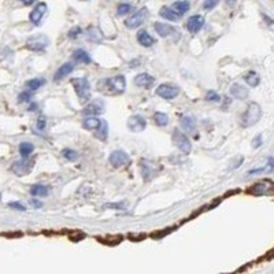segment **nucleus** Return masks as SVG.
Returning a JSON list of instances; mask_svg holds the SVG:
<instances>
[{
    "label": "nucleus",
    "mask_w": 274,
    "mask_h": 274,
    "mask_svg": "<svg viewBox=\"0 0 274 274\" xmlns=\"http://www.w3.org/2000/svg\"><path fill=\"white\" fill-rule=\"evenodd\" d=\"M262 117V108L258 103H251L247 107V110L244 112L243 118H241V126L243 128H249L261 119Z\"/></svg>",
    "instance_id": "nucleus-1"
},
{
    "label": "nucleus",
    "mask_w": 274,
    "mask_h": 274,
    "mask_svg": "<svg viewBox=\"0 0 274 274\" xmlns=\"http://www.w3.org/2000/svg\"><path fill=\"white\" fill-rule=\"evenodd\" d=\"M73 85H74L75 94L78 96V99L81 103H87L88 100L91 99V84L88 81V78H74L73 80Z\"/></svg>",
    "instance_id": "nucleus-2"
},
{
    "label": "nucleus",
    "mask_w": 274,
    "mask_h": 274,
    "mask_svg": "<svg viewBox=\"0 0 274 274\" xmlns=\"http://www.w3.org/2000/svg\"><path fill=\"white\" fill-rule=\"evenodd\" d=\"M103 84H104V88H107V94L111 95L122 94L126 88V80L124 75H115L112 78H107L103 81Z\"/></svg>",
    "instance_id": "nucleus-3"
},
{
    "label": "nucleus",
    "mask_w": 274,
    "mask_h": 274,
    "mask_svg": "<svg viewBox=\"0 0 274 274\" xmlns=\"http://www.w3.org/2000/svg\"><path fill=\"white\" fill-rule=\"evenodd\" d=\"M171 137H173V143L175 144V147H177L181 152L189 154V152L192 151V143H191V140H189L187 137V135L182 133L180 129H174Z\"/></svg>",
    "instance_id": "nucleus-4"
},
{
    "label": "nucleus",
    "mask_w": 274,
    "mask_h": 274,
    "mask_svg": "<svg viewBox=\"0 0 274 274\" xmlns=\"http://www.w3.org/2000/svg\"><path fill=\"white\" fill-rule=\"evenodd\" d=\"M248 193H252L255 196H270L274 195V182L269 180H263L256 182L252 185V188H249Z\"/></svg>",
    "instance_id": "nucleus-5"
},
{
    "label": "nucleus",
    "mask_w": 274,
    "mask_h": 274,
    "mask_svg": "<svg viewBox=\"0 0 274 274\" xmlns=\"http://www.w3.org/2000/svg\"><path fill=\"white\" fill-rule=\"evenodd\" d=\"M33 166H34L33 161H31L29 158H22V159H19V161L13 163L11 171L15 175H18V177H25L33 170Z\"/></svg>",
    "instance_id": "nucleus-6"
},
{
    "label": "nucleus",
    "mask_w": 274,
    "mask_h": 274,
    "mask_svg": "<svg viewBox=\"0 0 274 274\" xmlns=\"http://www.w3.org/2000/svg\"><path fill=\"white\" fill-rule=\"evenodd\" d=\"M140 166H141V173H143L145 181H151L161 171V166L158 163L150 161V159H143L140 162Z\"/></svg>",
    "instance_id": "nucleus-7"
},
{
    "label": "nucleus",
    "mask_w": 274,
    "mask_h": 274,
    "mask_svg": "<svg viewBox=\"0 0 274 274\" xmlns=\"http://www.w3.org/2000/svg\"><path fill=\"white\" fill-rule=\"evenodd\" d=\"M148 18V10L144 7L141 10H138L136 13L132 15L131 18H128L125 21V25L129 29H136L138 26H141L145 22V19Z\"/></svg>",
    "instance_id": "nucleus-8"
},
{
    "label": "nucleus",
    "mask_w": 274,
    "mask_h": 274,
    "mask_svg": "<svg viewBox=\"0 0 274 274\" xmlns=\"http://www.w3.org/2000/svg\"><path fill=\"white\" fill-rule=\"evenodd\" d=\"M108 161H110V163H111L112 168L115 169L125 168V166H128L129 162H131V156L128 155L125 151L115 150L111 152V155H110V158H108Z\"/></svg>",
    "instance_id": "nucleus-9"
},
{
    "label": "nucleus",
    "mask_w": 274,
    "mask_h": 274,
    "mask_svg": "<svg viewBox=\"0 0 274 274\" xmlns=\"http://www.w3.org/2000/svg\"><path fill=\"white\" fill-rule=\"evenodd\" d=\"M156 95L163 98V99L171 100L180 95V88L174 84H162V85L156 88Z\"/></svg>",
    "instance_id": "nucleus-10"
},
{
    "label": "nucleus",
    "mask_w": 274,
    "mask_h": 274,
    "mask_svg": "<svg viewBox=\"0 0 274 274\" xmlns=\"http://www.w3.org/2000/svg\"><path fill=\"white\" fill-rule=\"evenodd\" d=\"M26 47L31 51H34V52H41V51H44L48 47V38L43 36V34L31 37L26 41Z\"/></svg>",
    "instance_id": "nucleus-11"
},
{
    "label": "nucleus",
    "mask_w": 274,
    "mask_h": 274,
    "mask_svg": "<svg viewBox=\"0 0 274 274\" xmlns=\"http://www.w3.org/2000/svg\"><path fill=\"white\" fill-rule=\"evenodd\" d=\"M154 28H155L156 33H158L161 37L165 38L170 37V36H177V37H178V33H180L175 28L169 25V24H163V22H156L155 25H154Z\"/></svg>",
    "instance_id": "nucleus-12"
},
{
    "label": "nucleus",
    "mask_w": 274,
    "mask_h": 274,
    "mask_svg": "<svg viewBox=\"0 0 274 274\" xmlns=\"http://www.w3.org/2000/svg\"><path fill=\"white\" fill-rule=\"evenodd\" d=\"M145 126H147V121L141 115H132L131 118L128 119V128H129V131L135 132V133L143 132Z\"/></svg>",
    "instance_id": "nucleus-13"
},
{
    "label": "nucleus",
    "mask_w": 274,
    "mask_h": 274,
    "mask_svg": "<svg viewBox=\"0 0 274 274\" xmlns=\"http://www.w3.org/2000/svg\"><path fill=\"white\" fill-rule=\"evenodd\" d=\"M155 77L148 74V73H140L135 77V85L140 88H150L154 85Z\"/></svg>",
    "instance_id": "nucleus-14"
},
{
    "label": "nucleus",
    "mask_w": 274,
    "mask_h": 274,
    "mask_svg": "<svg viewBox=\"0 0 274 274\" xmlns=\"http://www.w3.org/2000/svg\"><path fill=\"white\" fill-rule=\"evenodd\" d=\"M203 25H205V18H203L202 15H192V17L187 21L188 31L191 32L192 34L198 33V32L203 28Z\"/></svg>",
    "instance_id": "nucleus-15"
},
{
    "label": "nucleus",
    "mask_w": 274,
    "mask_h": 274,
    "mask_svg": "<svg viewBox=\"0 0 274 274\" xmlns=\"http://www.w3.org/2000/svg\"><path fill=\"white\" fill-rule=\"evenodd\" d=\"M45 13H47V4H45V3H38L37 6L33 8V11L31 13V15H29L32 24L38 25Z\"/></svg>",
    "instance_id": "nucleus-16"
},
{
    "label": "nucleus",
    "mask_w": 274,
    "mask_h": 274,
    "mask_svg": "<svg viewBox=\"0 0 274 274\" xmlns=\"http://www.w3.org/2000/svg\"><path fill=\"white\" fill-rule=\"evenodd\" d=\"M104 111V106H103V102H94V103H91V104H88L82 112H84V115H99L102 112Z\"/></svg>",
    "instance_id": "nucleus-17"
},
{
    "label": "nucleus",
    "mask_w": 274,
    "mask_h": 274,
    "mask_svg": "<svg viewBox=\"0 0 274 274\" xmlns=\"http://www.w3.org/2000/svg\"><path fill=\"white\" fill-rule=\"evenodd\" d=\"M231 95L235 99L244 100L247 99V96H248V89L241 84H233L231 87Z\"/></svg>",
    "instance_id": "nucleus-18"
},
{
    "label": "nucleus",
    "mask_w": 274,
    "mask_h": 274,
    "mask_svg": "<svg viewBox=\"0 0 274 274\" xmlns=\"http://www.w3.org/2000/svg\"><path fill=\"white\" fill-rule=\"evenodd\" d=\"M74 70V66H73V63H63L61 68L56 70V73L54 74V80L55 81H61L62 78H65L66 75H68L71 71Z\"/></svg>",
    "instance_id": "nucleus-19"
},
{
    "label": "nucleus",
    "mask_w": 274,
    "mask_h": 274,
    "mask_svg": "<svg viewBox=\"0 0 274 274\" xmlns=\"http://www.w3.org/2000/svg\"><path fill=\"white\" fill-rule=\"evenodd\" d=\"M137 41L141 44L143 47H151L156 43V40L147 31H138L137 33Z\"/></svg>",
    "instance_id": "nucleus-20"
},
{
    "label": "nucleus",
    "mask_w": 274,
    "mask_h": 274,
    "mask_svg": "<svg viewBox=\"0 0 274 274\" xmlns=\"http://www.w3.org/2000/svg\"><path fill=\"white\" fill-rule=\"evenodd\" d=\"M102 122H103V119L95 118L92 115H88L87 118L82 121V126L85 129H88V131H98L102 126Z\"/></svg>",
    "instance_id": "nucleus-21"
},
{
    "label": "nucleus",
    "mask_w": 274,
    "mask_h": 274,
    "mask_svg": "<svg viewBox=\"0 0 274 274\" xmlns=\"http://www.w3.org/2000/svg\"><path fill=\"white\" fill-rule=\"evenodd\" d=\"M181 126H182V129L188 133H195L196 131V121L193 117H182L181 118Z\"/></svg>",
    "instance_id": "nucleus-22"
},
{
    "label": "nucleus",
    "mask_w": 274,
    "mask_h": 274,
    "mask_svg": "<svg viewBox=\"0 0 274 274\" xmlns=\"http://www.w3.org/2000/svg\"><path fill=\"white\" fill-rule=\"evenodd\" d=\"M159 15L162 17V18L168 19V21H178L181 18L180 14H177L173 10V8H170V7H162L161 8V11H159Z\"/></svg>",
    "instance_id": "nucleus-23"
},
{
    "label": "nucleus",
    "mask_w": 274,
    "mask_h": 274,
    "mask_svg": "<svg viewBox=\"0 0 274 274\" xmlns=\"http://www.w3.org/2000/svg\"><path fill=\"white\" fill-rule=\"evenodd\" d=\"M88 38L91 40V41H94V43H100V41H103V33L100 32V29L98 28H95V26H91L89 29H88Z\"/></svg>",
    "instance_id": "nucleus-24"
},
{
    "label": "nucleus",
    "mask_w": 274,
    "mask_h": 274,
    "mask_svg": "<svg viewBox=\"0 0 274 274\" xmlns=\"http://www.w3.org/2000/svg\"><path fill=\"white\" fill-rule=\"evenodd\" d=\"M31 193L36 198H44L50 193V188L45 187V185H32Z\"/></svg>",
    "instance_id": "nucleus-25"
},
{
    "label": "nucleus",
    "mask_w": 274,
    "mask_h": 274,
    "mask_svg": "<svg viewBox=\"0 0 274 274\" xmlns=\"http://www.w3.org/2000/svg\"><path fill=\"white\" fill-rule=\"evenodd\" d=\"M244 81L248 84L249 87H258L259 85V81H261V77L258 73L255 71H248L247 74L244 75Z\"/></svg>",
    "instance_id": "nucleus-26"
},
{
    "label": "nucleus",
    "mask_w": 274,
    "mask_h": 274,
    "mask_svg": "<svg viewBox=\"0 0 274 274\" xmlns=\"http://www.w3.org/2000/svg\"><path fill=\"white\" fill-rule=\"evenodd\" d=\"M189 7H191L189 1H185V0H182V1H175L174 4L171 6V8L174 10L175 13L180 14L181 17H182V15H184V14L187 13L188 10H189Z\"/></svg>",
    "instance_id": "nucleus-27"
},
{
    "label": "nucleus",
    "mask_w": 274,
    "mask_h": 274,
    "mask_svg": "<svg viewBox=\"0 0 274 274\" xmlns=\"http://www.w3.org/2000/svg\"><path fill=\"white\" fill-rule=\"evenodd\" d=\"M73 58H74L75 62L78 63H91V56L88 55V52H85L84 50H77L74 51V54H73Z\"/></svg>",
    "instance_id": "nucleus-28"
},
{
    "label": "nucleus",
    "mask_w": 274,
    "mask_h": 274,
    "mask_svg": "<svg viewBox=\"0 0 274 274\" xmlns=\"http://www.w3.org/2000/svg\"><path fill=\"white\" fill-rule=\"evenodd\" d=\"M33 150H34V145L32 143H28V141L21 143L19 145V154L22 155V158H28L33 152Z\"/></svg>",
    "instance_id": "nucleus-29"
},
{
    "label": "nucleus",
    "mask_w": 274,
    "mask_h": 274,
    "mask_svg": "<svg viewBox=\"0 0 274 274\" xmlns=\"http://www.w3.org/2000/svg\"><path fill=\"white\" fill-rule=\"evenodd\" d=\"M273 169H274V159L273 158H270V159H269V163L265 166V168L249 170L248 174H256V173H270V171H273Z\"/></svg>",
    "instance_id": "nucleus-30"
},
{
    "label": "nucleus",
    "mask_w": 274,
    "mask_h": 274,
    "mask_svg": "<svg viewBox=\"0 0 274 274\" xmlns=\"http://www.w3.org/2000/svg\"><path fill=\"white\" fill-rule=\"evenodd\" d=\"M154 121L158 126H168L169 125V115L165 112H155L154 114Z\"/></svg>",
    "instance_id": "nucleus-31"
},
{
    "label": "nucleus",
    "mask_w": 274,
    "mask_h": 274,
    "mask_svg": "<svg viewBox=\"0 0 274 274\" xmlns=\"http://www.w3.org/2000/svg\"><path fill=\"white\" fill-rule=\"evenodd\" d=\"M44 84H45V80H43V78H33V80L26 81V87L29 88L31 91H36L40 87H43Z\"/></svg>",
    "instance_id": "nucleus-32"
},
{
    "label": "nucleus",
    "mask_w": 274,
    "mask_h": 274,
    "mask_svg": "<svg viewBox=\"0 0 274 274\" xmlns=\"http://www.w3.org/2000/svg\"><path fill=\"white\" fill-rule=\"evenodd\" d=\"M98 133H96V137H99L100 140H106L107 137V122L106 121H103L102 122V126H100L99 129H98Z\"/></svg>",
    "instance_id": "nucleus-33"
},
{
    "label": "nucleus",
    "mask_w": 274,
    "mask_h": 274,
    "mask_svg": "<svg viewBox=\"0 0 274 274\" xmlns=\"http://www.w3.org/2000/svg\"><path fill=\"white\" fill-rule=\"evenodd\" d=\"M133 6L129 3H121L118 6V15H126L128 13H131Z\"/></svg>",
    "instance_id": "nucleus-34"
},
{
    "label": "nucleus",
    "mask_w": 274,
    "mask_h": 274,
    "mask_svg": "<svg viewBox=\"0 0 274 274\" xmlns=\"http://www.w3.org/2000/svg\"><path fill=\"white\" fill-rule=\"evenodd\" d=\"M62 154H63V156L66 158V159H68V161H75V159L78 158V154H77L74 150H70V148H66V150H63Z\"/></svg>",
    "instance_id": "nucleus-35"
},
{
    "label": "nucleus",
    "mask_w": 274,
    "mask_h": 274,
    "mask_svg": "<svg viewBox=\"0 0 274 274\" xmlns=\"http://www.w3.org/2000/svg\"><path fill=\"white\" fill-rule=\"evenodd\" d=\"M218 3L219 0H205V3H203V8L210 11V10H212V8H215Z\"/></svg>",
    "instance_id": "nucleus-36"
},
{
    "label": "nucleus",
    "mask_w": 274,
    "mask_h": 274,
    "mask_svg": "<svg viewBox=\"0 0 274 274\" xmlns=\"http://www.w3.org/2000/svg\"><path fill=\"white\" fill-rule=\"evenodd\" d=\"M81 28H73V29H70V32H68V38H71V40H74V38H78L80 36H81Z\"/></svg>",
    "instance_id": "nucleus-37"
},
{
    "label": "nucleus",
    "mask_w": 274,
    "mask_h": 274,
    "mask_svg": "<svg viewBox=\"0 0 274 274\" xmlns=\"http://www.w3.org/2000/svg\"><path fill=\"white\" fill-rule=\"evenodd\" d=\"M8 207L10 208H14V210H18V211H25V206L22 205V203H19V202H10L8 203Z\"/></svg>",
    "instance_id": "nucleus-38"
},
{
    "label": "nucleus",
    "mask_w": 274,
    "mask_h": 274,
    "mask_svg": "<svg viewBox=\"0 0 274 274\" xmlns=\"http://www.w3.org/2000/svg\"><path fill=\"white\" fill-rule=\"evenodd\" d=\"M103 240H108L106 243H111V244H118L122 241V236H110V237H106V239H100V241H103Z\"/></svg>",
    "instance_id": "nucleus-39"
},
{
    "label": "nucleus",
    "mask_w": 274,
    "mask_h": 274,
    "mask_svg": "<svg viewBox=\"0 0 274 274\" xmlns=\"http://www.w3.org/2000/svg\"><path fill=\"white\" fill-rule=\"evenodd\" d=\"M85 237V235L82 233V232H73V233H70V240L71 241H80L81 239H84Z\"/></svg>",
    "instance_id": "nucleus-40"
},
{
    "label": "nucleus",
    "mask_w": 274,
    "mask_h": 274,
    "mask_svg": "<svg viewBox=\"0 0 274 274\" xmlns=\"http://www.w3.org/2000/svg\"><path fill=\"white\" fill-rule=\"evenodd\" d=\"M206 100H208V102H221V98H219L218 94H215V92L210 91L208 94L206 95Z\"/></svg>",
    "instance_id": "nucleus-41"
},
{
    "label": "nucleus",
    "mask_w": 274,
    "mask_h": 274,
    "mask_svg": "<svg viewBox=\"0 0 274 274\" xmlns=\"http://www.w3.org/2000/svg\"><path fill=\"white\" fill-rule=\"evenodd\" d=\"M31 99H32L31 92H22V94L18 96L19 103H25V102H29Z\"/></svg>",
    "instance_id": "nucleus-42"
},
{
    "label": "nucleus",
    "mask_w": 274,
    "mask_h": 274,
    "mask_svg": "<svg viewBox=\"0 0 274 274\" xmlns=\"http://www.w3.org/2000/svg\"><path fill=\"white\" fill-rule=\"evenodd\" d=\"M45 126H47V119L44 118V117H40L37 119V129L38 131H44Z\"/></svg>",
    "instance_id": "nucleus-43"
},
{
    "label": "nucleus",
    "mask_w": 274,
    "mask_h": 274,
    "mask_svg": "<svg viewBox=\"0 0 274 274\" xmlns=\"http://www.w3.org/2000/svg\"><path fill=\"white\" fill-rule=\"evenodd\" d=\"M104 207L114 208V210H125V203H117V205H107Z\"/></svg>",
    "instance_id": "nucleus-44"
},
{
    "label": "nucleus",
    "mask_w": 274,
    "mask_h": 274,
    "mask_svg": "<svg viewBox=\"0 0 274 274\" xmlns=\"http://www.w3.org/2000/svg\"><path fill=\"white\" fill-rule=\"evenodd\" d=\"M31 206H33V207H36V208H41L43 207V203L41 202H38V200H36V199H31Z\"/></svg>",
    "instance_id": "nucleus-45"
},
{
    "label": "nucleus",
    "mask_w": 274,
    "mask_h": 274,
    "mask_svg": "<svg viewBox=\"0 0 274 274\" xmlns=\"http://www.w3.org/2000/svg\"><path fill=\"white\" fill-rule=\"evenodd\" d=\"M252 143H254V147H255V148H258V147H261V144H262V136H256V137H255V140H254Z\"/></svg>",
    "instance_id": "nucleus-46"
},
{
    "label": "nucleus",
    "mask_w": 274,
    "mask_h": 274,
    "mask_svg": "<svg viewBox=\"0 0 274 274\" xmlns=\"http://www.w3.org/2000/svg\"><path fill=\"white\" fill-rule=\"evenodd\" d=\"M131 237V240H135V241H138V240H141L145 237V235H137V236H133V235H129Z\"/></svg>",
    "instance_id": "nucleus-47"
},
{
    "label": "nucleus",
    "mask_w": 274,
    "mask_h": 274,
    "mask_svg": "<svg viewBox=\"0 0 274 274\" xmlns=\"http://www.w3.org/2000/svg\"><path fill=\"white\" fill-rule=\"evenodd\" d=\"M265 19L268 21L266 24H268V25L270 26V29H272V31H274V21H272V19L269 18V17H265Z\"/></svg>",
    "instance_id": "nucleus-48"
},
{
    "label": "nucleus",
    "mask_w": 274,
    "mask_h": 274,
    "mask_svg": "<svg viewBox=\"0 0 274 274\" xmlns=\"http://www.w3.org/2000/svg\"><path fill=\"white\" fill-rule=\"evenodd\" d=\"M170 232H171V229H166V232L155 233V235H152V237H159V236H162V235H168V233H170Z\"/></svg>",
    "instance_id": "nucleus-49"
},
{
    "label": "nucleus",
    "mask_w": 274,
    "mask_h": 274,
    "mask_svg": "<svg viewBox=\"0 0 274 274\" xmlns=\"http://www.w3.org/2000/svg\"><path fill=\"white\" fill-rule=\"evenodd\" d=\"M19 1H22L25 6H31V4H33L34 3V0H19Z\"/></svg>",
    "instance_id": "nucleus-50"
},
{
    "label": "nucleus",
    "mask_w": 274,
    "mask_h": 274,
    "mask_svg": "<svg viewBox=\"0 0 274 274\" xmlns=\"http://www.w3.org/2000/svg\"><path fill=\"white\" fill-rule=\"evenodd\" d=\"M225 1H226L228 4H235V3H236L237 0H225Z\"/></svg>",
    "instance_id": "nucleus-51"
}]
</instances>
